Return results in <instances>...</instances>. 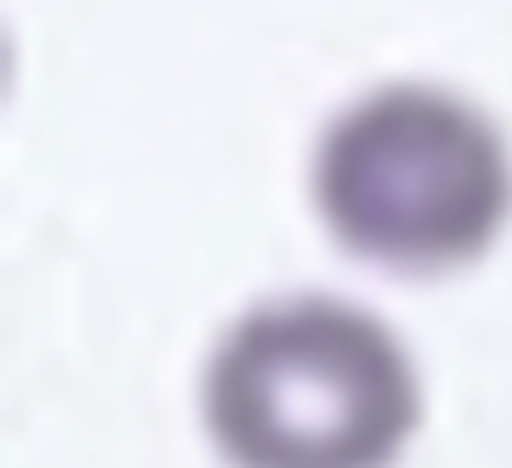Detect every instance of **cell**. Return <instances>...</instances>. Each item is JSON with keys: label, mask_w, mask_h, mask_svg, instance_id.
I'll use <instances>...</instances> for the list:
<instances>
[{"label": "cell", "mask_w": 512, "mask_h": 468, "mask_svg": "<svg viewBox=\"0 0 512 468\" xmlns=\"http://www.w3.org/2000/svg\"><path fill=\"white\" fill-rule=\"evenodd\" d=\"M199 419L226 468H397L424 424V380L375 309L292 292L215 336Z\"/></svg>", "instance_id": "obj_1"}, {"label": "cell", "mask_w": 512, "mask_h": 468, "mask_svg": "<svg viewBox=\"0 0 512 468\" xmlns=\"http://www.w3.org/2000/svg\"><path fill=\"white\" fill-rule=\"evenodd\" d=\"M320 226L391 276H452L512 226V144L446 83H375L325 122L309 160Z\"/></svg>", "instance_id": "obj_2"}]
</instances>
